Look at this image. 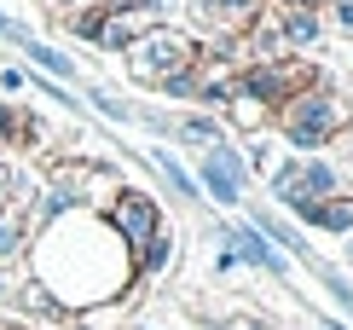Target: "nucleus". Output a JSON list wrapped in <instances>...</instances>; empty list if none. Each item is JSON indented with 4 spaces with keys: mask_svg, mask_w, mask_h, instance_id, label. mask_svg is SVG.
Wrapping results in <instances>:
<instances>
[{
    "mask_svg": "<svg viewBox=\"0 0 353 330\" xmlns=\"http://www.w3.org/2000/svg\"><path fill=\"white\" fill-rule=\"evenodd\" d=\"M197 191H203V203H214V208H243V197H249V162H243V151H238V139H220V145H209V151L197 157Z\"/></svg>",
    "mask_w": 353,
    "mask_h": 330,
    "instance_id": "nucleus-5",
    "label": "nucleus"
},
{
    "mask_svg": "<svg viewBox=\"0 0 353 330\" xmlns=\"http://www.w3.org/2000/svg\"><path fill=\"white\" fill-rule=\"evenodd\" d=\"M220 122H226V133H267L272 128V104H261L255 93H243L238 81H232V99H226V110H220Z\"/></svg>",
    "mask_w": 353,
    "mask_h": 330,
    "instance_id": "nucleus-14",
    "label": "nucleus"
},
{
    "mask_svg": "<svg viewBox=\"0 0 353 330\" xmlns=\"http://www.w3.org/2000/svg\"><path fill=\"white\" fill-rule=\"evenodd\" d=\"M23 266L64 313H87L99 302L139 295L134 255L122 249V237H116V226L105 215H87V208H70V215L35 226Z\"/></svg>",
    "mask_w": 353,
    "mask_h": 330,
    "instance_id": "nucleus-1",
    "label": "nucleus"
},
{
    "mask_svg": "<svg viewBox=\"0 0 353 330\" xmlns=\"http://www.w3.org/2000/svg\"><path fill=\"white\" fill-rule=\"evenodd\" d=\"M23 330H47V324H23Z\"/></svg>",
    "mask_w": 353,
    "mask_h": 330,
    "instance_id": "nucleus-38",
    "label": "nucleus"
},
{
    "mask_svg": "<svg viewBox=\"0 0 353 330\" xmlns=\"http://www.w3.org/2000/svg\"><path fill=\"white\" fill-rule=\"evenodd\" d=\"M307 273L325 284V295H330V302L342 307V313H353V284L342 278V266H330V261H319V255H313V261H307Z\"/></svg>",
    "mask_w": 353,
    "mask_h": 330,
    "instance_id": "nucleus-23",
    "label": "nucleus"
},
{
    "mask_svg": "<svg viewBox=\"0 0 353 330\" xmlns=\"http://www.w3.org/2000/svg\"><path fill=\"white\" fill-rule=\"evenodd\" d=\"M174 255H180V232H174L168 220H163V226H157V237L139 249V261H134V278H139V290H145V284H157V278L168 273V266H174Z\"/></svg>",
    "mask_w": 353,
    "mask_h": 330,
    "instance_id": "nucleus-15",
    "label": "nucleus"
},
{
    "mask_svg": "<svg viewBox=\"0 0 353 330\" xmlns=\"http://www.w3.org/2000/svg\"><path fill=\"white\" fill-rule=\"evenodd\" d=\"M347 191V179L342 168H336L330 157H296V179H290V197H307V203H319V197H342ZM284 197V203H290Z\"/></svg>",
    "mask_w": 353,
    "mask_h": 330,
    "instance_id": "nucleus-12",
    "label": "nucleus"
},
{
    "mask_svg": "<svg viewBox=\"0 0 353 330\" xmlns=\"http://www.w3.org/2000/svg\"><path fill=\"white\" fill-rule=\"evenodd\" d=\"M6 145H29V104L0 99V151Z\"/></svg>",
    "mask_w": 353,
    "mask_h": 330,
    "instance_id": "nucleus-24",
    "label": "nucleus"
},
{
    "mask_svg": "<svg viewBox=\"0 0 353 330\" xmlns=\"http://www.w3.org/2000/svg\"><path fill=\"white\" fill-rule=\"evenodd\" d=\"M347 191H353V186H347Z\"/></svg>",
    "mask_w": 353,
    "mask_h": 330,
    "instance_id": "nucleus-39",
    "label": "nucleus"
},
{
    "mask_svg": "<svg viewBox=\"0 0 353 330\" xmlns=\"http://www.w3.org/2000/svg\"><path fill=\"white\" fill-rule=\"evenodd\" d=\"M325 35H342V41H353V0H325Z\"/></svg>",
    "mask_w": 353,
    "mask_h": 330,
    "instance_id": "nucleus-27",
    "label": "nucleus"
},
{
    "mask_svg": "<svg viewBox=\"0 0 353 330\" xmlns=\"http://www.w3.org/2000/svg\"><path fill=\"white\" fill-rule=\"evenodd\" d=\"M272 6H301V12H325V0H272Z\"/></svg>",
    "mask_w": 353,
    "mask_h": 330,
    "instance_id": "nucleus-34",
    "label": "nucleus"
},
{
    "mask_svg": "<svg viewBox=\"0 0 353 330\" xmlns=\"http://www.w3.org/2000/svg\"><path fill=\"white\" fill-rule=\"evenodd\" d=\"M197 87H203V76H197V64H191V70H180V76H163L151 93L157 99H174V104H191V99H197Z\"/></svg>",
    "mask_w": 353,
    "mask_h": 330,
    "instance_id": "nucleus-25",
    "label": "nucleus"
},
{
    "mask_svg": "<svg viewBox=\"0 0 353 330\" xmlns=\"http://www.w3.org/2000/svg\"><path fill=\"white\" fill-rule=\"evenodd\" d=\"M58 23H64L76 41H87V47H93V41H99V23H105V6H76V12H64Z\"/></svg>",
    "mask_w": 353,
    "mask_h": 330,
    "instance_id": "nucleus-26",
    "label": "nucleus"
},
{
    "mask_svg": "<svg viewBox=\"0 0 353 330\" xmlns=\"http://www.w3.org/2000/svg\"><path fill=\"white\" fill-rule=\"evenodd\" d=\"M145 162L157 168V179L168 186V197L180 203V208H203V191H197V179H191V168H185V162L168 151V145H151V151H145Z\"/></svg>",
    "mask_w": 353,
    "mask_h": 330,
    "instance_id": "nucleus-13",
    "label": "nucleus"
},
{
    "mask_svg": "<svg viewBox=\"0 0 353 330\" xmlns=\"http://www.w3.org/2000/svg\"><path fill=\"white\" fill-rule=\"evenodd\" d=\"M284 208L301 220V226H313V232H330V237H347L353 232V191H342V197H319V203L290 197Z\"/></svg>",
    "mask_w": 353,
    "mask_h": 330,
    "instance_id": "nucleus-10",
    "label": "nucleus"
},
{
    "mask_svg": "<svg viewBox=\"0 0 353 330\" xmlns=\"http://www.w3.org/2000/svg\"><path fill=\"white\" fill-rule=\"evenodd\" d=\"M41 6H52L58 18H64V12H76V6H105V0H41Z\"/></svg>",
    "mask_w": 353,
    "mask_h": 330,
    "instance_id": "nucleus-33",
    "label": "nucleus"
},
{
    "mask_svg": "<svg viewBox=\"0 0 353 330\" xmlns=\"http://www.w3.org/2000/svg\"><path fill=\"white\" fill-rule=\"evenodd\" d=\"M220 237H226L232 249H238V261H243V273H267V278H296V261H290L284 249H272L267 237H261L249 220H220L214 226Z\"/></svg>",
    "mask_w": 353,
    "mask_h": 330,
    "instance_id": "nucleus-8",
    "label": "nucleus"
},
{
    "mask_svg": "<svg viewBox=\"0 0 353 330\" xmlns=\"http://www.w3.org/2000/svg\"><path fill=\"white\" fill-rule=\"evenodd\" d=\"M168 139H180V145H197V151H209V145L226 139V122L209 110H185V116H174V133Z\"/></svg>",
    "mask_w": 353,
    "mask_h": 330,
    "instance_id": "nucleus-19",
    "label": "nucleus"
},
{
    "mask_svg": "<svg viewBox=\"0 0 353 330\" xmlns=\"http://www.w3.org/2000/svg\"><path fill=\"white\" fill-rule=\"evenodd\" d=\"M29 64H35V76H52V81H76V58H70L64 47H52V41H41V35H29L23 47H18Z\"/></svg>",
    "mask_w": 353,
    "mask_h": 330,
    "instance_id": "nucleus-18",
    "label": "nucleus"
},
{
    "mask_svg": "<svg viewBox=\"0 0 353 330\" xmlns=\"http://www.w3.org/2000/svg\"><path fill=\"white\" fill-rule=\"evenodd\" d=\"M278 18V41H284L290 58H313L319 47H325V18L319 12H301V6H272Z\"/></svg>",
    "mask_w": 353,
    "mask_h": 330,
    "instance_id": "nucleus-9",
    "label": "nucleus"
},
{
    "mask_svg": "<svg viewBox=\"0 0 353 330\" xmlns=\"http://www.w3.org/2000/svg\"><path fill=\"white\" fill-rule=\"evenodd\" d=\"M116 58H122V70L139 87H157L163 76H180V70L197 64V41H191L180 23H157V29H145L139 41H128Z\"/></svg>",
    "mask_w": 353,
    "mask_h": 330,
    "instance_id": "nucleus-3",
    "label": "nucleus"
},
{
    "mask_svg": "<svg viewBox=\"0 0 353 330\" xmlns=\"http://www.w3.org/2000/svg\"><path fill=\"white\" fill-rule=\"evenodd\" d=\"M157 23H168V18H157V12H145V6H105V23H99L93 47L99 52H122L128 41H139L145 29H157Z\"/></svg>",
    "mask_w": 353,
    "mask_h": 330,
    "instance_id": "nucleus-11",
    "label": "nucleus"
},
{
    "mask_svg": "<svg viewBox=\"0 0 353 330\" xmlns=\"http://www.w3.org/2000/svg\"><path fill=\"white\" fill-rule=\"evenodd\" d=\"M128 330H151V324H139V319H128Z\"/></svg>",
    "mask_w": 353,
    "mask_h": 330,
    "instance_id": "nucleus-37",
    "label": "nucleus"
},
{
    "mask_svg": "<svg viewBox=\"0 0 353 330\" xmlns=\"http://www.w3.org/2000/svg\"><path fill=\"white\" fill-rule=\"evenodd\" d=\"M0 93H6V99H23V93H29V76H23L18 64H6V70H0Z\"/></svg>",
    "mask_w": 353,
    "mask_h": 330,
    "instance_id": "nucleus-30",
    "label": "nucleus"
},
{
    "mask_svg": "<svg viewBox=\"0 0 353 330\" xmlns=\"http://www.w3.org/2000/svg\"><path fill=\"white\" fill-rule=\"evenodd\" d=\"M6 302H12V307H18V313H23V319H29V313H35V319H64V307H58V302H52V295H47V290H41V284H35V278H29V273H23L18 284H12V290H6Z\"/></svg>",
    "mask_w": 353,
    "mask_h": 330,
    "instance_id": "nucleus-20",
    "label": "nucleus"
},
{
    "mask_svg": "<svg viewBox=\"0 0 353 330\" xmlns=\"http://www.w3.org/2000/svg\"><path fill=\"white\" fill-rule=\"evenodd\" d=\"M87 99H93V110L105 116V122H116V128H134V99L110 93L105 81H87Z\"/></svg>",
    "mask_w": 353,
    "mask_h": 330,
    "instance_id": "nucleus-21",
    "label": "nucleus"
},
{
    "mask_svg": "<svg viewBox=\"0 0 353 330\" xmlns=\"http://www.w3.org/2000/svg\"><path fill=\"white\" fill-rule=\"evenodd\" d=\"M180 12L191 41H226V35H243L267 12V0H180Z\"/></svg>",
    "mask_w": 353,
    "mask_h": 330,
    "instance_id": "nucleus-6",
    "label": "nucleus"
},
{
    "mask_svg": "<svg viewBox=\"0 0 353 330\" xmlns=\"http://www.w3.org/2000/svg\"><path fill=\"white\" fill-rule=\"evenodd\" d=\"M319 330H347V324L342 319H319Z\"/></svg>",
    "mask_w": 353,
    "mask_h": 330,
    "instance_id": "nucleus-36",
    "label": "nucleus"
},
{
    "mask_svg": "<svg viewBox=\"0 0 353 330\" xmlns=\"http://www.w3.org/2000/svg\"><path fill=\"white\" fill-rule=\"evenodd\" d=\"M325 76H330V70H319L313 58H290V52H284V58H272V64H249V70H238L232 81H238L243 93H255L261 104H272V116H278V104H290L296 93L319 87Z\"/></svg>",
    "mask_w": 353,
    "mask_h": 330,
    "instance_id": "nucleus-4",
    "label": "nucleus"
},
{
    "mask_svg": "<svg viewBox=\"0 0 353 330\" xmlns=\"http://www.w3.org/2000/svg\"><path fill=\"white\" fill-rule=\"evenodd\" d=\"M220 330H272V319H267V313L238 307V313H226V319H220Z\"/></svg>",
    "mask_w": 353,
    "mask_h": 330,
    "instance_id": "nucleus-29",
    "label": "nucleus"
},
{
    "mask_svg": "<svg viewBox=\"0 0 353 330\" xmlns=\"http://www.w3.org/2000/svg\"><path fill=\"white\" fill-rule=\"evenodd\" d=\"M105 6H145V12H157V18H174L180 0H105Z\"/></svg>",
    "mask_w": 353,
    "mask_h": 330,
    "instance_id": "nucleus-32",
    "label": "nucleus"
},
{
    "mask_svg": "<svg viewBox=\"0 0 353 330\" xmlns=\"http://www.w3.org/2000/svg\"><path fill=\"white\" fill-rule=\"evenodd\" d=\"M249 226H255L261 237H267L272 249H284L290 261H313V249H307V237H301L296 226H290L284 215H272V208H255V215H249Z\"/></svg>",
    "mask_w": 353,
    "mask_h": 330,
    "instance_id": "nucleus-16",
    "label": "nucleus"
},
{
    "mask_svg": "<svg viewBox=\"0 0 353 330\" xmlns=\"http://www.w3.org/2000/svg\"><path fill=\"white\" fill-rule=\"evenodd\" d=\"M29 35H35L29 23H18V18H6V12H0V41H6V47H23Z\"/></svg>",
    "mask_w": 353,
    "mask_h": 330,
    "instance_id": "nucleus-31",
    "label": "nucleus"
},
{
    "mask_svg": "<svg viewBox=\"0 0 353 330\" xmlns=\"http://www.w3.org/2000/svg\"><path fill=\"white\" fill-rule=\"evenodd\" d=\"M209 273H214V278H232V273H243L238 249H232V244H226L220 232H214V244H209Z\"/></svg>",
    "mask_w": 353,
    "mask_h": 330,
    "instance_id": "nucleus-28",
    "label": "nucleus"
},
{
    "mask_svg": "<svg viewBox=\"0 0 353 330\" xmlns=\"http://www.w3.org/2000/svg\"><path fill=\"white\" fill-rule=\"evenodd\" d=\"M342 261H347V266H353V232H347V237H342Z\"/></svg>",
    "mask_w": 353,
    "mask_h": 330,
    "instance_id": "nucleus-35",
    "label": "nucleus"
},
{
    "mask_svg": "<svg viewBox=\"0 0 353 330\" xmlns=\"http://www.w3.org/2000/svg\"><path fill=\"white\" fill-rule=\"evenodd\" d=\"M29 237H35V220H29L23 208L0 215V273H18V266H23V255H29Z\"/></svg>",
    "mask_w": 353,
    "mask_h": 330,
    "instance_id": "nucleus-17",
    "label": "nucleus"
},
{
    "mask_svg": "<svg viewBox=\"0 0 353 330\" xmlns=\"http://www.w3.org/2000/svg\"><path fill=\"white\" fill-rule=\"evenodd\" d=\"M347 122H353V104H347L342 87H336V76H325L319 87L296 93L290 104H278V116H272L278 139H284L296 157H325L347 133Z\"/></svg>",
    "mask_w": 353,
    "mask_h": 330,
    "instance_id": "nucleus-2",
    "label": "nucleus"
},
{
    "mask_svg": "<svg viewBox=\"0 0 353 330\" xmlns=\"http://www.w3.org/2000/svg\"><path fill=\"white\" fill-rule=\"evenodd\" d=\"M105 220L116 226V237H122V249H128V255L139 261V249H145V244L157 237V226H163L168 215H163V203H157L151 191H139V186H122V191L110 197Z\"/></svg>",
    "mask_w": 353,
    "mask_h": 330,
    "instance_id": "nucleus-7",
    "label": "nucleus"
},
{
    "mask_svg": "<svg viewBox=\"0 0 353 330\" xmlns=\"http://www.w3.org/2000/svg\"><path fill=\"white\" fill-rule=\"evenodd\" d=\"M128 313H134V295H122V302H99V307L76 313V330H122Z\"/></svg>",
    "mask_w": 353,
    "mask_h": 330,
    "instance_id": "nucleus-22",
    "label": "nucleus"
}]
</instances>
